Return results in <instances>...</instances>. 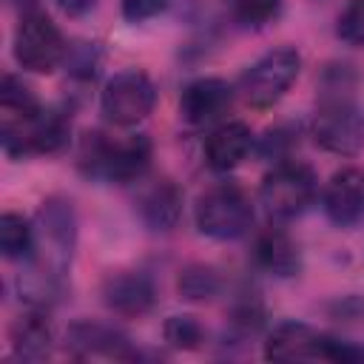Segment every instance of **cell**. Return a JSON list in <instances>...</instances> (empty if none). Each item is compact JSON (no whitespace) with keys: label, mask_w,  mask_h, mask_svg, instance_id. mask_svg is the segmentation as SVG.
Instances as JSON below:
<instances>
[{"label":"cell","mask_w":364,"mask_h":364,"mask_svg":"<svg viewBox=\"0 0 364 364\" xmlns=\"http://www.w3.org/2000/svg\"><path fill=\"white\" fill-rule=\"evenodd\" d=\"M321 208L327 219L338 228H355L364 222V171L344 168L333 173L321 193Z\"/></svg>","instance_id":"7c38bea8"},{"label":"cell","mask_w":364,"mask_h":364,"mask_svg":"<svg viewBox=\"0 0 364 364\" xmlns=\"http://www.w3.org/2000/svg\"><path fill=\"white\" fill-rule=\"evenodd\" d=\"M68 17H82V14H88L94 6H97V0H54Z\"/></svg>","instance_id":"484cf974"},{"label":"cell","mask_w":364,"mask_h":364,"mask_svg":"<svg viewBox=\"0 0 364 364\" xmlns=\"http://www.w3.org/2000/svg\"><path fill=\"white\" fill-rule=\"evenodd\" d=\"M165 6H168V0H122V14L131 23H142V20L156 17Z\"/></svg>","instance_id":"d4e9b609"},{"label":"cell","mask_w":364,"mask_h":364,"mask_svg":"<svg viewBox=\"0 0 364 364\" xmlns=\"http://www.w3.org/2000/svg\"><path fill=\"white\" fill-rule=\"evenodd\" d=\"M11 347H14V355L23 358V361H40L51 353V341H54V333L43 316L40 307H34L31 313H23L14 324H11Z\"/></svg>","instance_id":"ac0fdd59"},{"label":"cell","mask_w":364,"mask_h":364,"mask_svg":"<svg viewBox=\"0 0 364 364\" xmlns=\"http://www.w3.org/2000/svg\"><path fill=\"white\" fill-rule=\"evenodd\" d=\"M253 148V134L245 122H222L205 139V162L210 171H233Z\"/></svg>","instance_id":"9a60e30c"},{"label":"cell","mask_w":364,"mask_h":364,"mask_svg":"<svg viewBox=\"0 0 364 364\" xmlns=\"http://www.w3.org/2000/svg\"><path fill=\"white\" fill-rule=\"evenodd\" d=\"M37 253L34 264L63 282L71 267L74 245H77V216L68 199L51 196L43 202L37 213Z\"/></svg>","instance_id":"7a4b0ae2"},{"label":"cell","mask_w":364,"mask_h":364,"mask_svg":"<svg viewBox=\"0 0 364 364\" xmlns=\"http://www.w3.org/2000/svg\"><path fill=\"white\" fill-rule=\"evenodd\" d=\"M156 102V88L151 82V77L145 71L136 68H125L117 71L105 88H102V114L108 122L114 125H136L142 122Z\"/></svg>","instance_id":"30bf717a"},{"label":"cell","mask_w":364,"mask_h":364,"mask_svg":"<svg viewBox=\"0 0 364 364\" xmlns=\"http://www.w3.org/2000/svg\"><path fill=\"white\" fill-rule=\"evenodd\" d=\"M196 228L199 233L210 236V239H239L250 230L253 225V205L247 199V193L233 185V182H219L213 188H208L193 210Z\"/></svg>","instance_id":"5b68a950"},{"label":"cell","mask_w":364,"mask_h":364,"mask_svg":"<svg viewBox=\"0 0 364 364\" xmlns=\"http://www.w3.org/2000/svg\"><path fill=\"white\" fill-rule=\"evenodd\" d=\"M34 3H37V0H9V6L23 9V14H26V11H31V9H34Z\"/></svg>","instance_id":"4316f807"},{"label":"cell","mask_w":364,"mask_h":364,"mask_svg":"<svg viewBox=\"0 0 364 364\" xmlns=\"http://www.w3.org/2000/svg\"><path fill=\"white\" fill-rule=\"evenodd\" d=\"M253 259L259 267H264L273 276H296L301 267V256L296 242L282 228H264L256 236Z\"/></svg>","instance_id":"e0dca14e"},{"label":"cell","mask_w":364,"mask_h":364,"mask_svg":"<svg viewBox=\"0 0 364 364\" xmlns=\"http://www.w3.org/2000/svg\"><path fill=\"white\" fill-rule=\"evenodd\" d=\"M68 136H71V119L57 108H43L40 114H34L20 125L0 128L3 151L14 159L31 154H57L68 145Z\"/></svg>","instance_id":"9c48e42d"},{"label":"cell","mask_w":364,"mask_h":364,"mask_svg":"<svg viewBox=\"0 0 364 364\" xmlns=\"http://www.w3.org/2000/svg\"><path fill=\"white\" fill-rule=\"evenodd\" d=\"M136 210L151 230H173L182 216V193L171 179H159L139 193Z\"/></svg>","instance_id":"2e32d148"},{"label":"cell","mask_w":364,"mask_h":364,"mask_svg":"<svg viewBox=\"0 0 364 364\" xmlns=\"http://www.w3.org/2000/svg\"><path fill=\"white\" fill-rule=\"evenodd\" d=\"M68 54V46L57 28V23L46 11H26L14 31V60L34 74L54 71Z\"/></svg>","instance_id":"ba28073f"},{"label":"cell","mask_w":364,"mask_h":364,"mask_svg":"<svg viewBox=\"0 0 364 364\" xmlns=\"http://www.w3.org/2000/svg\"><path fill=\"white\" fill-rule=\"evenodd\" d=\"M228 3L233 17L245 26H264L282 9V0H228Z\"/></svg>","instance_id":"603a6c76"},{"label":"cell","mask_w":364,"mask_h":364,"mask_svg":"<svg viewBox=\"0 0 364 364\" xmlns=\"http://www.w3.org/2000/svg\"><path fill=\"white\" fill-rule=\"evenodd\" d=\"M318 193V179L310 165L287 159L279 162L262 182V202L270 216L276 219H293L301 216Z\"/></svg>","instance_id":"52a82bcc"},{"label":"cell","mask_w":364,"mask_h":364,"mask_svg":"<svg viewBox=\"0 0 364 364\" xmlns=\"http://www.w3.org/2000/svg\"><path fill=\"white\" fill-rule=\"evenodd\" d=\"M176 287H179L182 299H188V301H205V299H213L219 293V276L210 267L193 264V267H188V270L179 273Z\"/></svg>","instance_id":"44dd1931"},{"label":"cell","mask_w":364,"mask_h":364,"mask_svg":"<svg viewBox=\"0 0 364 364\" xmlns=\"http://www.w3.org/2000/svg\"><path fill=\"white\" fill-rule=\"evenodd\" d=\"M65 347L80 358H136L128 338L97 321H74L65 333Z\"/></svg>","instance_id":"5bb4252c"},{"label":"cell","mask_w":364,"mask_h":364,"mask_svg":"<svg viewBox=\"0 0 364 364\" xmlns=\"http://www.w3.org/2000/svg\"><path fill=\"white\" fill-rule=\"evenodd\" d=\"M102 301L111 313L125 316V318H136L154 307L156 290L145 273L122 270V273H111L102 282Z\"/></svg>","instance_id":"4fadbf2b"},{"label":"cell","mask_w":364,"mask_h":364,"mask_svg":"<svg viewBox=\"0 0 364 364\" xmlns=\"http://www.w3.org/2000/svg\"><path fill=\"white\" fill-rule=\"evenodd\" d=\"M336 34L350 46H364V0H350L338 14Z\"/></svg>","instance_id":"cb8c5ba5"},{"label":"cell","mask_w":364,"mask_h":364,"mask_svg":"<svg viewBox=\"0 0 364 364\" xmlns=\"http://www.w3.org/2000/svg\"><path fill=\"white\" fill-rule=\"evenodd\" d=\"M310 131L318 148L338 156H355L364 148V108L347 94L324 97Z\"/></svg>","instance_id":"8992f818"},{"label":"cell","mask_w":364,"mask_h":364,"mask_svg":"<svg viewBox=\"0 0 364 364\" xmlns=\"http://www.w3.org/2000/svg\"><path fill=\"white\" fill-rule=\"evenodd\" d=\"M233 105V85L219 77H202L185 85L179 97V114L188 125H210L222 119Z\"/></svg>","instance_id":"8fae6325"},{"label":"cell","mask_w":364,"mask_h":364,"mask_svg":"<svg viewBox=\"0 0 364 364\" xmlns=\"http://www.w3.org/2000/svg\"><path fill=\"white\" fill-rule=\"evenodd\" d=\"M40 111H43V105L37 102L34 91L26 82H20L17 77L6 74L0 82V128L20 125Z\"/></svg>","instance_id":"d6986e66"},{"label":"cell","mask_w":364,"mask_h":364,"mask_svg":"<svg viewBox=\"0 0 364 364\" xmlns=\"http://www.w3.org/2000/svg\"><path fill=\"white\" fill-rule=\"evenodd\" d=\"M162 336L176 350H196L205 341V330L193 316H171L162 324Z\"/></svg>","instance_id":"7402d4cb"},{"label":"cell","mask_w":364,"mask_h":364,"mask_svg":"<svg viewBox=\"0 0 364 364\" xmlns=\"http://www.w3.org/2000/svg\"><path fill=\"white\" fill-rule=\"evenodd\" d=\"M301 71V54L290 46L270 48L239 77V94L250 108L276 105Z\"/></svg>","instance_id":"277c9868"},{"label":"cell","mask_w":364,"mask_h":364,"mask_svg":"<svg viewBox=\"0 0 364 364\" xmlns=\"http://www.w3.org/2000/svg\"><path fill=\"white\" fill-rule=\"evenodd\" d=\"M151 139L136 134L128 139H111L100 131H91L80 142V171L102 182H134L151 165Z\"/></svg>","instance_id":"6da1fadb"},{"label":"cell","mask_w":364,"mask_h":364,"mask_svg":"<svg viewBox=\"0 0 364 364\" xmlns=\"http://www.w3.org/2000/svg\"><path fill=\"white\" fill-rule=\"evenodd\" d=\"M0 250L6 259H34L37 253V230L20 213L0 216Z\"/></svg>","instance_id":"ffe728a7"},{"label":"cell","mask_w":364,"mask_h":364,"mask_svg":"<svg viewBox=\"0 0 364 364\" xmlns=\"http://www.w3.org/2000/svg\"><path fill=\"white\" fill-rule=\"evenodd\" d=\"M364 353L313 330L301 321H282L273 327V333L264 341V358L270 361H355Z\"/></svg>","instance_id":"3957f363"}]
</instances>
